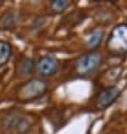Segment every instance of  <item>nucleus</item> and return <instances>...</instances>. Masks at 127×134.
<instances>
[{
  "mask_svg": "<svg viewBox=\"0 0 127 134\" xmlns=\"http://www.w3.org/2000/svg\"><path fill=\"white\" fill-rule=\"evenodd\" d=\"M11 57V45L6 41H0V66L5 65Z\"/></svg>",
  "mask_w": 127,
  "mask_h": 134,
  "instance_id": "obj_11",
  "label": "nucleus"
},
{
  "mask_svg": "<svg viewBox=\"0 0 127 134\" xmlns=\"http://www.w3.org/2000/svg\"><path fill=\"white\" fill-rule=\"evenodd\" d=\"M35 63L31 58L21 57L17 62L16 65V72L19 77H27L34 72Z\"/></svg>",
  "mask_w": 127,
  "mask_h": 134,
  "instance_id": "obj_7",
  "label": "nucleus"
},
{
  "mask_svg": "<svg viewBox=\"0 0 127 134\" xmlns=\"http://www.w3.org/2000/svg\"><path fill=\"white\" fill-rule=\"evenodd\" d=\"M37 71L44 77H51L59 69V61L54 57L45 55L38 59L35 64Z\"/></svg>",
  "mask_w": 127,
  "mask_h": 134,
  "instance_id": "obj_5",
  "label": "nucleus"
},
{
  "mask_svg": "<svg viewBox=\"0 0 127 134\" xmlns=\"http://www.w3.org/2000/svg\"><path fill=\"white\" fill-rule=\"evenodd\" d=\"M107 51L111 55L127 54V24L120 23L111 29L107 40Z\"/></svg>",
  "mask_w": 127,
  "mask_h": 134,
  "instance_id": "obj_1",
  "label": "nucleus"
},
{
  "mask_svg": "<svg viewBox=\"0 0 127 134\" xmlns=\"http://www.w3.org/2000/svg\"><path fill=\"white\" fill-rule=\"evenodd\" d=\"M16 23H17V17H16V13L14 10H6L0 16V29L1 31L15 28Z\"/></svg>",
  "mask_w": 127,
  "mask_h": 134,
  "instance_id": "obj_8",
  "label": "nucleus"
},
{
  "mask_svg": "<svg viewBox=\"0 0 127 134\" xmlns=\"http://www.w3.org/2000/svg\"><path fill=\"white\" fill-rule=\"evenodd\" d=\"M20 111H17V110H10L8 111L5 116L2 118V125L3 127L6 130H15L16 127V124L18 120H19V117L21 116Z\"/></svg>",
  "mask_w": 127,
  "mask_h": 134,
  "instance_id": "obj_9",
  "label": "nucleus"
},
{
  "mask_svg": "<svg viewBox=\"0 0 127 134\" xmlns=\"http://www.w3.org/2000/svg\"><path fill=\"white\" fill-rule=\"evenodd\" d=\"M33 126V120L29 116L25 114H21V116L19 117V120H18L17 124H16V127L15 130L19 133V134H25L31 131Z\"/></svg>",
  "mask_w": 127,
  "mask_h": 134,
  "instance_id": "obj_10",
  "label": "nucleus"
},
{
  "mask_svg": "<svg viewBox=\"0 0 127 134\" xmlns=\"http://www.w3.org/2000/svg\"><path fill=\"white\" fill-rule=\"evenodd\" d=\"M120 95V90L116 86H111V87L105 88L97 95L96 97V105L100 109H105L109 107L111 104L115 103V100L119 97Z\"/></svg>",
  "mask_w": 127,
  "mask_h": 134,
  "instance_id": "obj_4",
  "label": "nucleus"
},
{
  "mask_svg": "<svg viewBox=\"0 0 127 134\" xmlns=\"http://www.w3.org/2000/svg\"><path fill=\"white\" fill-rule=\"evenodd\" d=\"M47 90V81L42 78H34L21 85L18 89V99L20 102L37 99L45 94Z\"/></svg>",
  "mask_w": 127,
  "mask_h": 134,
  "instance_id": "obj_2",
  "label": "nucleus"
},
{
  "mask_svg": "<svg viewBox=\"0 0 127 134\" xmlns=\"http://www.w3.org/2000/svg\"><path fill=\"white\" fill-rule=\"evenodd\" d=\"M102 62V55L96 51L82 55L76 63V71L79 76H88L95 72Z\"/></svg>",
  "mask_w": 127,
  "mask_h": 134,
  "instance_id": "obj_3",
  "label": "nucleus"
},
{
  "mask_svg": "<svg viewBox=\"0 0 127 134\" xmlns=\"http://www.w3.org/2000/svg\"><path fill=\"white\" fill-rule=\"evenodd\" d=\"M70 5H71V2L69 0H54V1L51 2L50 8L52 10V13L57 15V14L63 13L65 9H68Z\"/></svg>",
  "mask_w": 127,
  "mask_h": 134,
  "instance_id": "obj_12",
  "label": "nucleus"
},
{
  "mask_svg": "<svg viewBox=\"0 0 127 134\" xmlns=\"http://www.w3.org/2000/svg\"><path fill=\"white\" fill-rule=\"evenodd\" d=\"M103 35H105V32L101 27H96V28L91 29V31L88 33L87 37H85V45H87V49L90 51L96 50L97 47L100 45V43H101Z\"/></svg>",
  "mask_w": 127,
  "mask_h": 134,
  "instance_id": "obj_6",
  "label": "nucleus"
},
{
  "mask_svg": "<svg viewBox=\"0 0 127 134\" xmlns=\"http://www.w3.org/2000/svg\"><path fill=\"white\" fill-rule=\"evenodd\" d=\"M108 134H120V133H118V132H110V133H108Z\"/></svg>",
  "mask_w": 127,
  "mask_h": 134,
  "instance_id": "obj_13",
  "label": "nucleus"
}]
</instances>
